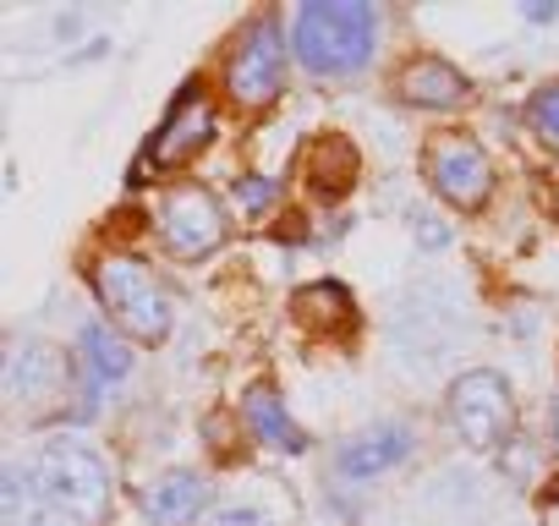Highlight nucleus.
Listing matches in <instances>:
<instances>
[{
    "label": "nucleus",
    "mask_w": 559,
    "mask_h": 526,
    "mask_svg": "<svg viewBox=\"0 0 559 526\" xmlns=\"http://www.w3.org/2000/svg\"><path fill=\"white\" fill-rule=\"evenodd\" d=\"M532 127L543 132L548 148H559V83H554V88H537V99H532Z\"/></svg>",
    "instance_id": "obj_17"
},
{
    "label": "nucleus",
    "mask_w": 559,
    "mask_h": 526,
    "mask_svg": "<svg viewBox=\"0 0 559 526\" xmlns=\"http://www.w3.org/2000/svg\"><path fill=\"white\" fill-rule=\"evenodd\" d=\"M209 526H274V521L263 510H252V504H219Z\"/></svg>",
    "instance_id": "obj_19"
},
{
    "label": "nucleus",
    "mask_w": 559,
    "mask_h": 526,
    "mask_svg": "<svg viewBox=\"0 0 559 526\" xmlns=\"http://www.w3.org/2000/svg\"><path fill=\"white\" fill-rule=\"evenodd\" d=\"M450 422H455L461 444L493 450V444L510 433V422H515V395H510V384H504L493 368L461 373V379L450 384Z\"/></svg>",
    "instance_id": "obj_4"
},
{
    "label": "nucleus",
    "mask_w": 559,
    "mask_h": 526,
    "mask_svg": "<svg viewBox=\"0 0 559 526\" xmlns=\"http://www.w3.org/2000/svg\"><path fill=\"white\" fill-rule=\"evenodd\" d=\"M379 12L368 0H308L292 17V56L319 77H352L373 61Z\"/></svg>",
    "instance_id": "obj_2"
},
{
    "label": "nucleus",
    "mask_w": 559,
    "mask_h": 526,
    "mask_svg": "<svg viewBox=\"0 0 559 526\" xmlns=\"http://www.w3.org/2000/svg\"><path fill=\"white\" fill-rule=\"evenodd\" d=\"M28 493L50 526H99L110 510V471L83 439H50L28 466Z\"/></svg>",
    "instance_id": "obj_1"
},
{
    "label": "nucleus",
    "mask_w": 559,
    "mask_h": 526,
    "mask_svg": "<svg viewBox=\"0 0 559 526\" xmlns=\"http://www.w3.org/2000/svg\"><path fill=\"white\" fill-rule=\"evenodd\" d=\"M225 88L236 105H269L280 88H286V34H280L274 17H258L236 56H230V72H225Z\"/></svg>",
    "instance_id": "obj_5"
},
{
    "label": "nucleus",
    "mask_w": 559,
    "mask_h": 526,
    "mask_svg": "<svg viewBox=\"0 0 559 526\" xmlns=\"http://www.w3.org/2000/svg\"><path fill=\"white\" fill-rule=\"evenodd\" d=\"M94 286H99V302L110 308V319L132 335V340H165L170 335V297L165 286L148 275V263L138 258H99V270H94Z\"/></svg>",
    "instance_id": "obj_3"
},
{
    "label": "nucleus",
    "mask_w": 559,
    "mask_h": 526,
    "mask_svg": "<svg viewBox=\"0 0 559 526\" xmlns=\"http://www.w3.org/2000/svg\"><path fill=\"white\" fill-rule=\"evenodd\" d=\"M209 510V482L198 471H165L148 482L143 493V515L148 526H192Z\"/></svg>",
    "instance_id": "obj_9"
},
{
    "label": "nucleus",
    "mask_w": 559,
    "mask_h": 526,
    "mask_svg": "<svg viewBox=\"0 0 559 526\" xmlns=\"http://www.w3.org/2000/svg\"><path fill=\"white\" fill-rule=\"evenodd\" d=\"M417 241H423V247H444V241H450V230H444V225H433L428 214H417Z\"/></svg>",
    "instance_id": "obj_20"
},
{
    "label": "nucleus",
    "mask_w": 559,
    "mask_h": 526,
    "mask_svg": "<svg viewBox=\"0 0 559 526\" xmlns=\"http://www.w3.org/2000/svg\"><path fill=\"white\" fill-rule=\"evenodd\" d=\"M346 308H352V297L341 286H313V291L297 297V313L302 319H346Z\"/></svg>",
    "instance_id": "obj_16"
},
{
    "label": "nucleus",
    "mask_w": 559,
    "mask_h": 526,
    "mask_svg": "<svg viewBox=\"0 0 559 526\" xmlns=\"http://www.w3.org/2000/svg\"><path fill=\"white\" fill-rule=\"evenodd\" d=\"M78 368H83L88 384H121L132 373V351L105 324H83V335H78Z\"/></svg>",
    "instance_id": "obj_14"
},
{
    "label": "nucleus",
    "mask_w": 559,
    "mask_h": 526,
    "mask_svg": "<svg viewBox=\"0 0 559 526\" xmlns=\"http://www.w3.org/2000/svg\"><path fill=\"white\" fill-rule=\"evenodd\" d=\"M401 99L417 105V110H455L466 105V77L450 67V61H433V56H417L401 67Z\"/></svg>",
    "instance_id": "obj_11"
},
{
    "label": "nucleus",
    "mask_w": 559,
    "mask_h": 526,
    "mask_svg": "<svg viewBox=\"0 0 559 526\" xmlns=\"http://www.w3.org/2000/svg\"><path fill=\"white\" fill-rule=\"evenodd\" d=\"M214 138V105L198 94V88H187L181 99H176V110L165 116V127L148 138V154H143V165H187L203 143Z\"/></svg>",
    "instance_id": "obj_8"
},
{
    "label": "nucleus",
    "mask_w": 559,
    "mask_h": 526,
    "mask_svg": "<svg viewBox=\"0 0 559 526\" xmlns=\"http://www.w3.org/2000/svg\"><path fill=\"white\" fill-rule=\"evenodd\" d=\"M428 176L455 208H483L493 192V165L472 138H439L428 148Z\"/></svg>",
    "instance_id": "obj_7"
},
{
    "label": "nucleus",
    "mask_w": 559,
    "mask_h": 526,
    "mask_svg": "<svg viewBox=\"0 0 559 526\" xmlns=\"http://www.w3.org/2000/svg\"><path fill=\"white\" fill-rule=\"evenodd\" d=\"M236 198H241L252 214H263V208L274 203V181H263V176H241V181H236Z\"/></svg>",
    "instance_id": "obj_18"
},
{
    "label": "nucleus",
    "mask_w": 559,
    "mask_h": 526,
    "mask_svg": "<svg viewBox=\"0 0 559 526\" xmlns=\"http://www.w3.org/2000/svg\"><path fill=\"white\" fill-rule=\"evenodd\" d=\"M554 444H559V395H554Z\"/></svg>",
    "instance_id": "obj_21"
},
{
    "label": "nucleus",
    "mask_w": 559,
    "mask_h": 526,
    "mask_svg": "<svg viewBox=\"0 0 559 526\" xmlns=\"http://www.w3.org/2000/svg\"><path fill=\"white\" fill-rule=\"evenodd\" d=\"M241 417H247V428L269 444V450H280V455H297V450H308V433L292 422V411H286V401H280L269 384H252L247 395H241Z\"/></svg>",
    "instance_id": "obj_13"
},
{
    "label": "nucleus",
    "mask_w": 559,
    "mask_h": 526,
    "mask_svg": "<svg viewBox=\"0 0 559 526\" xmlns=\"http://www.w3.org/2000/svg\"><path fill=\"white\" fill-rule=\"evenodd\" d=\"M12 390L28 401V406H56L67 390H72V362L56 351V346H23L12 357Z\"/></svg>",
    "instance_id": "obj_10"
},
{
    "label": "nucleus",
    "mask_w": 559,
    "mask_h": 526,
    "mask_svg": "<svg viewBox=\"0 0 559 526\" xmlns=\"http://www.w3.org/2000/svg\"><path fill=\"white\" fill-rule=\"evenodd\" d=\"M159 236L176 258H203L225 241V208L203 187H176L159 203Z\"/></svg>",
    "instance_id": "obj_6"
},
{
    "label": "nucleus",
    "mask_w": 559,
    "mask_h": 526,
    "mask_svg": "<svg viewBox=\"0 0 559 526\" xmlns=\"http://www.w3.org/2000/svg\"><path fill=\"white\" fill-rule=\"evenodd\" d=\"M308 176H313V187H319L324 198L346 192L352 176H357V148H352L346 138H319V143L308 148Z\"/></svg>",
    "instance_id": "obj_15"
},
{
    "label": "nucleus",
    "mask_w": 559,
    "mask_h": 526,
    "mask_svg": "<svg viewBox=\"0 0 559 526\" xmlns=\"http://www.w3.org/2000/svg\"><path fill=\"white\" fill-rule=\"evenodd\" d=\"M406 450H412V433L406 428H368V433H357L346 450H341V477H352V482H373V477H384L390 466H401L406 461Z\"/></svg>",
    "instance_id": "obj_12"
}]
</instances>
